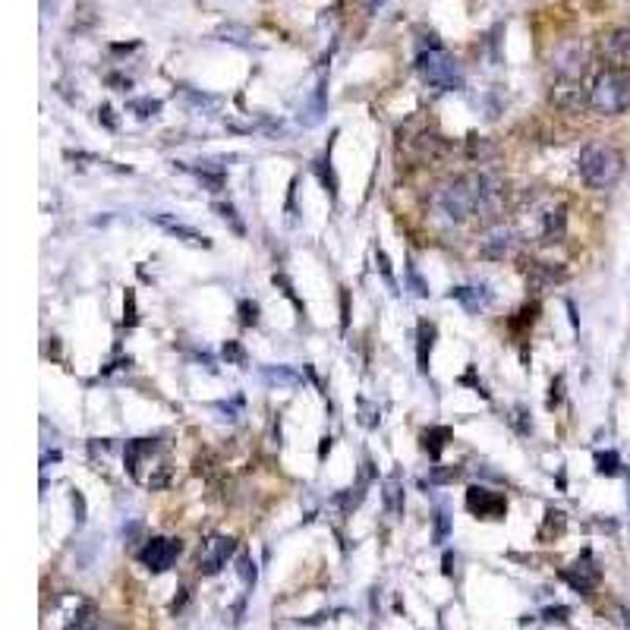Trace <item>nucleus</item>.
Listing matches in <instances>:
<instances>
[{
    "label": "nucleus",
    "mask_w": 630,
    "mask_h": 630,
    "mask_svg": "<svg viewBox=\"0 0 630 630\" xmlns=\"http://www.w3.org/2000/svg\"><path fill=\"white\" fill-rule=\"evenodd\" d=\"M561 580L568 583L574 593H583V596H586V593H593V589L602 583V568L593 561V555H589V552H583V555L577 558L570 568L561 570Z\"/></svg>",
    "instance_id": "9d476101"
},
{
    "label": "nucleus",
    "mask_w": 630,
    "mask_h": 630,
    "mask_svg": "<svg viewBox=\"0 0 630 630\" xmlns=\"http://www.w3.org/2000/svg\"><path fill=\"white\" fill-rule=\"evenodd\" d=\"M363 488H366V482H359L357 488H343V492H337V495H334V504L341 507L343 514H350V511H357V507L363 504V498H366V492H363Z\"/></svg>",
    "instance_id": "412c9836"
},
{
    "label": "nucleus",
    "mask_w": 630,
    "mask_h": 630,
    "mask_svg": "<svg viewBox=\"0 0 630 630\" xmlns=\"http://www.w3.org/2000/svg\"><path fill=\"white\" fill-rule=\"evenodd\" d=\"M375 262H378V271H382V278L388 281V287L394 290V293H398V281H394V274H391V262H388V255H384L382 249L375 253Z\"/></svg>",
    "instance_id": "f704fd0d"
},
{
    "label": "nucleus",
    "mask_w": 630,
    "mask_h": 630,
    "mask_svg": "<svg viewBox=\"0 0 630 630\" xmlns=\"http://www.w3.org/2000/svg\"><path fill=\"white\" fill-rule=\"evenodd\" d=\"M520 271H523V281H527V290H533V293H545V290H552L555 284L568 281V271H564L561 265H555V262L523 259Z\"/></svg>",
    "instance_id": "6e6552de"
},
{
    "label": "nucleus",
    "mask_w": 630,
    "mask_h": 630,
    "mask_svg": "<svg viewBox=\"0 0 630 630\" xmlns=\"http://www.w3.org/2000/svg\"><path fill=\"white\" fill-rule=\"evenodd\" d=\"M466 511L482 517V520H501L507 514V498L486 486H470L466 488Z\"/></svg>",
    "instance_id": "1a4fd4ad"
},
{
    "label": "nucleus",
    "mask_w": 630,
    "mask_h": 630,
    "mask_svg": "<svg viewBox=\"0 0 630 630\" xmlns=\"http://www.w3.org/2000/svg\"><path fill=\"white\" fill-rule=\"evenodd\" d=\"M564 523H568V517H564V511H555V507H548L545 511V523H542L539 529V539H552V533H561Z\"/></svg>",
    "instance_id": "393cba45"
},
{
    "label": "nucleus",
    "mask_w": 630,
    "mask_h": 630,
    "mask_svg": "<svg viewBox=\"0 0 630 630\" xmlns=\"http://www.w3.org/2000/svg\"><path fill=\"white\" fill-rule=\"evenodd\" d=\"M237 552V542L230 536H212V539L202 542L199 548V558H196V568H199L202 577H214L227 568L230 555Z\"/></svg>",
    "instance_id": "0eeeda50"
},
{
    "label": "nucleus",
    "mask_w": 630,
    "mask_h": 630,
    "mask_svg": "<svg viewBox=\"0 0 630 630\" xmlns=\"http://www.w3.org/2000/svg\"><path fill=\"white\" fill-rule=\"evenodd\" d=\"M98 624V608L92 602H79L73 611V621L67 624V630H95Z\"/></svg>",
    "instance_id": "aec40b11"
},
{
    "label": "nucleus",
    "mask_w": 630,
    "mask_h": 630,
    "mask_svg": "<svg viewBox=\"0 0 630 630\" xmlns=\"http://www.w3.org/2000/svg\"><path fill=\"white\" fill-rule=\"evenodd\" d=\"M322 114H325V83L318 85V89L312 92V98H309L306 104H303V110H300V120L306 126H315L318 120H322Z\"/></svg>",
    "instance_id": "6ab92c4d"
},
{
    "label": "nucleus",
    "mask_w": 630,
    "mask_h": 630,
    "mask_svg": "<svg viewBox=\"0 0 630 630\" xmlns=\"http://www.w3.org/2000/svg\"><path fill=\"white\" fill-rule=\"evenodd\" d=\"M552 104H555L558 110H564V114H580V110L589 108V89H583L580 83H568V79H561L558 85H552Z\"/></svg>",
    "instance_id": "f8f14e48"
},
{
    "label": "nucleus",
    "mask_w": 630,
    "mask_h": 630,
    "mask_svg": "<svg viewBox=\"0 0 630 630\" xmlns=\"http://www.w3.org/2000/svg\"><path fill=\"white\" fill-rule=\"evenodd\" d=\"M183 552V542L180 539H164V536H155L148 539L142 548H139V561L145 564V570L151 574H164V570L173 568V561Z\"/></svg>",
    "instance_id": "423d86ee"
},
{
    "label": "nucleus",
    "mask_w": 630,
    "mask_h": 630,
    "mask_svg": "<svg viewBox=\"0 0 630 630\" xmlns=\"http://www.w3.org/2000/svg\"><path fill=\"white\" fill-rule=\"evenodd\" d=\"M124 312H126V325H136L139 322V315H136V293H133V290H126V296H124Z\"/></svg>",
    "instance_id": "e433bc0d"
},
{
    "label": "nucleus",
    "mask_w": 630,
    "mask_h": 630,
    "mask_svg": "<svg viewBox=\"0 0 630 630\" xmlns=\"http://www.w3.org/2000/svg\"><path fill=\"white\" fill-rule=\"evenodd\" d=\"M108 83L110 85H117V92H126V89H130V79H124V76H108Z\"/></svg>",
    "instance_id": "79ce46f5"
},
{
    "label": "nucleus",
    "mask_w": 630,
    "mask_h": 630,
    "mask_svg": "<svg viewBox=\"0 0 630 630\" xmlns=\"http://www.w3.org/2000/svg\"><path fill=\"white\" fill-rule=\"evenodd\" d=\"M328 451H331V439H322V448H318V457H325Z\"/></svg>",
    "instance_id": "a18cd8bd"
},
{
    "label": "nucleus",
    "mask_w": 630,
    "mask_h": 630,
    "mask_svg": "<svg viewBox=\"0 0 630 630\" xmlns=\"http://www.w3.org/2000/svg\"><path fill=\"white\" fill-rule=\"evenodd\" d=\"M151 221H155V224L161 227V230H167V233H171V237H177V240L189 243V246L212 249V240H208L205 233H199L196 227H189V224H183V221L171 218V214H151Z\"/></svg>",
    "instance_id": "ddd939ff"
},
{
    "label": "nucleus",
    "mask_w": 630,
    "mask_h": 630,
    "mask_svg": "<svg viewBox=\"0 0 630 630\" xmlns=\"http://www.w3.org/2000/svg\"><path fill=\"white\" fill-rule=\"evenodd\" d=\"M568 618V608L564 605H558V608H548L545 611V621H564Z\"/></svg>",
    "instance_id": "a19ab883"
},
{
    "label": "nucleus",
    "mask_w": 630,
    "mask_h": 630,
    "mask_svg": "<svg viewBox=\"0 0 630 630\" xmlns=\"http://www.w3.org/2000/svg\"><path fill=\"white\" fill-rule=\"evenodd\" d=\"M527 416H529V413L523 410V407H514V410H511V416H507V423L514 425L520 435H529V432H533V423H529Z\"/></svg>",
    "instance_id": "7c9ffc66"
},
{
    "label": "nucleus",
    "mask_w": 630,
    "mask_h": 630,
    "mask_svg": "<svg viewBox=\"0 0 630 630\" xmlns=\"http://www.w3.org/2000/svg\"><path fill=\"white\" fill-rule=\"evenodd\" d=\"M448 533H451V520H448L445 511H439V514H435V536H432V539L441 545V542H448Z\"/></svg>",
    "instance_id": "72a5a7b5"
},
{
    "label": "nucleus",
    "mask_w": 630,
    "mask_h": 630,
    "mask_svg": "<svg viewBox=\"0 0 630 630\" xmlns=\"http://www.w3.org/2000/svg\"><path fill=\"white\" fill-rule=\"evenodd\" d=\"M463 476L460 466H432L429 470V482L432 486H448V482H457Z\"/></svg>",
    "instance_id": "cd10ccee"
},
{
    "label": "nucleus",
    "mask_w": 630,
    "mask_h": 630,
    "mask_svg": "<svg viewBox=\"0 0 630 630\" xmlns=\"http://www.w3.org/2000/svg\"><path fill=\"white\" fill-rule=\"evenodd\" d=\"M240 322L246 325V328H255V325H259V303H253V300L240 303Z\"/></svg>",
    "instance_id": "473e14b6"
},
{
    "label": "nucleus",
    "mask_w": 630,
    "mask_h": 630,
    "mask_svg": "<svg viewBox=\"0 0 630 630\" xmlns=\"http://www.w3.org/2000/svg\"><path fill=\"white\" fill-rule=\"evenodd\" d=\"M416 69H419V76H423L432 89H439V92L463 89V69H460V63L441 48L423 51V54L416 57Z\"/></svg>",
    "instance_id": "20e7f679"
},
{
    "label": "nucleus",
    "mask_w": 630,
    "mask_h": 630,
    "mask_svg": "<svg viewBox=\"0 0 630 630\" xmlns=\"http://www.w3.org/2000/svg\"><path fill=\"white\" fill-rule=\"evenodd\" d=\"M237 574H240V580L246 583V586H255V564L249 555H240L237 558Z\"/></svg>",
    "instance_id": "2f4dec72"
},
{
    "label": "nucleus",
    "mask_w": 630,
    "mask_h": 630,
    "mask_svg": "<svg viewBox=\"0 0 630 630\" xmlns=\"http://www.w3.org/2000/svg\"><path fill=\"white\" fill-rule=\"evenodd\" d=\"M589 108L605 117L624 114L630 108V79L621 69H611V67L605 73H599L593 89H589Z\"/></svg>",
    "instance_id": "7ed1b4c3"
},
{
    "label": "nucleus",
    "mask_w": 630,
    "mask_h": 630,
    "mask_svg": "<svg viewBox=\"0 0 630 630\" xmlns=\"http://www.w3.org/2000/svg\"><path fill=\"white\" fill-rule=\"evenodd\" d=\"M514 246H517L514 230L498 227V230H492L486 240L479 243V255H482V259H492V262H504L507 255L514 253Z\"/></svg>",
    "instance_id": "4468645a"
},
{
    "label": "nucleus",
    "mask_w": 630,
    "mask_h": 630,
    "mask_svg": "<svg viewBox=\"0 0 630 630\" xmlns=\"http://www.w3.org/2000/svg\"><path fill=\"white\" fill-rule=\"evenodd\" d=\"M561 384H564L561 375L552 382V398H548V407H558V404H561Z\"/></svg>",
    "instance_id": "ea45409f"
},
{
    "label": "nucleus",
    "mask_w": 630,
    "mask_h": 630,
    "mask_svg": "<svg viewBox=\"0 0 630 630\" xmlns=\"http://www.w3.org/2000/svg\"><path fill=\"white\" fill-rule=\"evenodd\" d=\"M73 507H76V520H83V514H85V501H83V495H79V492H73Z\"/></svg>",
    "instance_id": "37998d69"
},
{
    "label": "nucleus",
    "mask_w": 630,
    "mask_h": 630,
    "mask_svg": "<svg viewBox=\"0 0 630 630\" xmlns=\"http://www.w3.org/2000/svg\"><path fill=\"white\" fill-rule=\"evenodd\" d=\"M577 171H580L583 183L589 189H608L624 173V155L615 145L589 142V145H583L580 158H577Z\"/></svg>",
    "instance_id": "f03ea898"
},
{
    "label": "nucleus",
    "mask_w": 630,
    "mask_h": 630,
    "mask_svg": "<svg viewBox=\"0 0 630 630\" xmlns=\"http://www.w3.org/2000/svg\"><path fill=\"white\" fill-rule=\"evenodd\" d=\"M410 284H413V287H416V293H419V296H425V293H429V287H425V284L419 281V274L413 271V268H410Z\"/></svg>",
    "instance_id": "c03bdc74"
},
{
    "label": "nucleus",
    "mask_w": 630,
    "mask_h": 630,
    "mask_svg": "<svg viewBox=\"0 0 630 630\" xmlns=\"http://www.w3.org/2000/svg\"><path fill=\"white\" fill-rule=\"evenodd\" d=\"M212 208L218 212V218H221V221H227V224L233 227V233H240V237L246 233V224H243V218L237 214V208H233L230 202H214Z\"/></svg>",
    "instance_id": "a878e982"
},
{
    "label": "nucleus",
    "mask_w": 630,
    "mask_h": 630,
    "mask_svg": "<svg viewBox=\"0 0 630 630\" xmlns=\"http://www.w3.org/2000/svg\"><path fill=\"white\" fill-rule=\"evenodd\" d=\"M224 359H227V363H233V366H240V369H246V350H243L237 341L224 343Z\"/></svg>",
    "instance_id": "c756f323"
},
{
    "label": "nucleus",
    "mask_w": 630,
    "mask_h": 630,
    "mask_svg": "<svg viewBox=\"0 0 630 630\" xmlns=\"http://www.w3.org/2000/svg\"><path fill=\"white\" fill-rule=\"evenodd\" d=\"M262 375H265V382H271V384H287V388L300 384V375H296L290 366H268Z\"/></svg>",
    "instance_id": "4be33fe9"
},
{
    "label": "nucleus",
    "mask_w": 630,
    "mask_h": 630,
    "mask_svg": "<svg viewBox=\"0 0 630 630\" xmlns=\"http://www.w3.org/2000/svg\"><path fill=\"white\" fill-rule=\"evenodd\" d=\"M218 35H221V42H237V44H243L249 38L246 28H237V26H224Z\"/></svg>",
    "instance_id": "c9c22d12"
},
{
    "label": "nucleus",
    "mask_w": 630,
    "mask_h": 630,
    "mask_svg": "<svg viewBox=\"0 0 630 630\" xmlns=\"http://www.w3.org/2000/svg\"><path fill=\"white\" fill-rule=\"evenodd\" d=\"M448 300L460 303L470 315H476V312L492 306V293H488L486 287H454L451 293H448Z\"/></svg>",
    "instance_id": "dca6fc26"
},
{
    "label": "nucleus",
    "mask_w": 630,
    "mask_h": 630,
    "mask_svg": "<svg viewBox=\"0 0 630 630\" xmlns=\"http://www.w3.org/2000/svg\"><path fill=\"white\" fill-rule=\"evenodd\" d=\"M596 470L602 472V476H618V472H621V457H618L615 451H599L596 454Z\"/></svg>",
    "instance_id": "c85d7f7f"
},
{
    "label": "nucleus",
    "mask_w": 630,
    "mask_h": 630,
    "mask_svg": "<svg viewBox=\"0 0 630 630\" xmlns=\"http://www.w3.org/2000/svg\"><path fill=\"white\" fill-rule=\"evenodd\" d=\"M602 54L611 60V69L624 67L621 60H627V57H630V32H627V28H615V32L602 35Z\"/></svg>",
    "instance_id": "2eb2a0df"
},
{
    "label": "nucleus",
    "mask_w": 630,
    "mask_h": 630,
    "mask_svg": "<svg viewBox=\"0 0 630 630\" xmlns=\"http://www.w3.org/2000/svg\"><path fill=\"white\" fill-rule=\"evenodd\" d=\"M130 110L139 117V120H148V117L161 114V101H158V98H133Z\"/></svg>",
    "instance_id": "bb28decb"
},
{
    "label": "nucleus",
    "mask_w": 630,
    "mask_h": 630,
    "mask_svg": "<svg viewBox=\"0 0 630 630\" xmlns=\"http://www.w3.org/2000/svg\"><path fill=\"white\" fill-rule=\"evenodd\" d=\"M435 337H439V328H435V322H429V318H423V322L416 325V366L419 372H429V359H432V347H435Z\"/></svg>",
    "instance_id": "f3484780"
},
{
    "label": "nucleus",
    "mask_w": 630,
    "mask_h": 630,
    "mask_svg": "<svg viewBox=\"0 0 630 630\" xmlns=\"http://www.w3.org/2000/svg\"><path fill=\"white\" fill-rule=\"evenodd\" d=\"M419 439H423V451L429 454L432 460H439L441 451H445V445L454 439V432L448 429V425H429V429H425Z\"/></svg>",
    "instance_id": "a211bd4d"
},
{
    "label": "nucleus",
    "mask_w": 630,
    "mask_h": 630,
    "mask_svg": "<svg viewBox=\"0 0 630 630\" xmlns=\"http://www.w3.org/2000/svg\"><path fill=\"white\" fill-rule=\"evenodd\" d=\"M586 63H589V48L580 42V38H570V42L558 44L555 54H552V67L561 79L568 83H580V76L586 73Z\"/></svg>",
    "instance_id": "39448f33"
},
{
    "label": "nucleus",
    "mask_w": 630,
    "mask_h": 630,
    "mask_svg": "<svg viewBox=\"0 0 630 630\" xmlns=\"http://www.w3.org/2000/svg\"><path fill=\"white\" fill-rule=\"evenodd\" d=\"M274 284H278V287H284V296H287V300H293V306L300 309L303 312V303L296 300V293H293V284L287 281V278H284V274H274Z\"/></svg>",
    "instance_id": "4c0bfd02"
},
{
    "label": "nucleus",
    "mask_w": 630,
    "mask_h": 630,
    "mask_svg": "<svg viewBox=\"0 0 630 630\" xmlns=\"http://www.w3.org/2000/svg\"><path fill=\"white\" fill-rule=\"evenodd\" d=\"M539 318V303H527L523 309H517L514 318H511V331H523V328H533V322Z\"/></svg>",
    "instance_id": "5701e85b"
},
{
    "label": "nucleus",
    "mask_w": 630,
    "mask_h": 630,
    "mask_svg": "<svg viewBox=\"0 0 630 630\" xmlns=\"http://www.w3.org/2000/svg\"><path fill=\"white\" fill-rule=\"evenodd\" d=\"M501 192H504V180L492 171H476V173H460V177L448 180L445 186L435 189V208L445 214L448 221H470L479 212L495 205Z\"/></svg>",
    "instance_id": "f257e3e1"
},
{
    "label": "nucleus",
    "mask_w": 630,
    "mask_h": 630,
    "mask_svg": "<svg viewBox=\"0 0 630 630\" xmlns=\"http://www.w3.org/2000/svg\"><path fill=\"white\" fill-rule=\"evenodd\" d=\"M98 124H104L108 130H117V126H120V124H117V117H114V110H110L108 104H101V108H98Z\"/></svg>",
    "instance_id": "58836bf2"
},
{
    "label": "nucleus",
    "mask_w": 630,
    "mask_h": 630,
    "mask_svg": "<svg viewBox=\"0 0 630 630\" xmlns=\"http://www.w3.org/2000/svg\"><path fill=\"white\" fill-rule=\"evenodd\" d=\"M568 233V208L552 205L536 214V240L539 243H558Z\"/></svg>",
    "instance_id": "9b49d317"
},
{
    "label": "nucleus",
    "mask_w": 630,
    "mask_h": 630,
    "mask_svg": "<svg viewBox=\"0 0 630 630\" xmlns=\"http://www.w3.org/2000/svg\"><path fill=\"white\" fill-rule=\"evenodd\" d=\"M384 501H388L391 514H404V492H400L398 476H391V479L384 482Z\"/></svg>",
    "instance_id": "b1692460"
}]
</instances>
